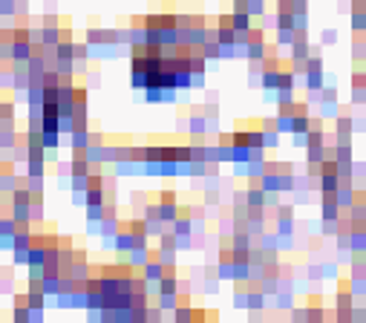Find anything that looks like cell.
Here are the masks:
<instances>
[{"mask_svg":"<svg viewBox=\"0 0 366 323\" xmlns=\"http://www.w3.org/2000/svg\"><path fill=\"white\" fill-rule=\"evenodd\" d=\"M363 191H366V179H363Z\"/></svg>","mask_w":366,"mask_h":323,"instance_id":"obj_1","label":"cell"}]
</instances>
